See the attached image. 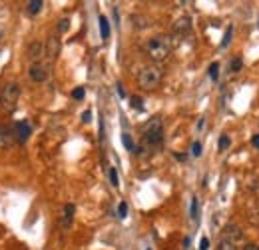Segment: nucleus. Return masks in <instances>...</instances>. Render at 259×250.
Segmentation results:
<instances>
[{"label": "nucleus", "mask_w": 259, "mask_h": 250, "mask_svg": "<svg viewBox=\"0 0 259 250\" xmlns=\"http://www.w3.org/2000/svg\"><path fill=\"white\" fill-rule=\"evenodd\" d=\"M142 144L148 148H160L164 144V122L160 116H152L142 128Z\"/></svg>", "instance_id": "f257e3e1"}, {"label": "nucleus", "mask_w": 259, "mask_h": 250, "mask_svg": "<svg viewBox=\"0 0 259 250\" xmlns=\"http://www.w3.org/2000/svg\"><path fill=\"white\" fill-rule=\"evenodd\" d=\"M171 46L174 44H171V38L167 34H156L146 42L144 50L154 62H162L171 54Z\"/></svg>", "instance_id": "f03ea898"}, {"label": "nucleus", "mask_w": 259, "mask_h": 250, "mask_svg": "<svg viewBox=\"0 0 259 250\" xmlns=\"http://www.w3.org/2000/svg\"><path fill=\"white\" fill-rule=\"evenodd\" d=\"M162 78H164V72H162V68L158 64H146L138 72V86L142 90L152 92V90L160 88Z\"/></svg>", "instance_id": "7ed1b4c3"}, {"label": "nucleus", "mask_w": 259, "mask_h": 250, "mask_svg": "<svg viewBox=\"0 0 259 250\" xmlns=\"http://www.w3.org/2000/svg\"><path fill=\"white\" fill-rule=\"evenodd\" d=\"M20 98V84L18 82H8V84H4V88L0 90V104H4L6 108H14L16 102Z\"/></svg>", "instance_id": "20e7f679"}, {"label": "nucleus", "mask_w": 259, "mask_h": 250, "mask_svg": "<svg viewBox=\"0 0 259 250\" xmlns=\"http://www.w3.org/2000/svg\"><path fill=\"white\" fill-rule=\"evenodd\" d=\"M28 74H30V80L36 82V84H42V82L48 80V74H50V68L44 64V62H34L28 68Z\"/></svg>", "instance_id": "39448f33"}, {"label": "nucleus", "mask_w": 259, "mask_h": 250, "mask_svg": "<svg viewBox=\"0 0 259 250\" xmlns=\"http://www.w3.org/2000/svg\"><path fill=\"white\" fill-rule=\"evenodd\" d=\"M14 138L18 144H24L28 138H30V132H32V126H30V122L28 120H18L14 124Z\"/></svg>", "instance_id": "423d86ee"}, {"label": "nucleus", "mask_w": 259, "mask_h": 250, "mask_svg": "<svg viewBox=\"0 0 259 250\" xmlns=\"http://www.w3.org/2000/svg\"><path fill=\"white\" fill-rule=\"evenodd\" d=\"M58 54H60V38L56 34H52V36H48V42L44 44V56L50 62H54L58 58Z\"/></svg>", "instance_id": "0eeeda50"}, {"label": "nucleus", "mask_w": 259, "mask_h": 250, "mask_svg": "<svg viewBox=\"0 0 259 250\" xmlns=\"http://www.w3.org/2000/svg\"><path fill=\"white\" fill-rule=\"evenodd\" d=\"M26 56H28V60L32 62H40L42 58H44V44L40 42V40H34V42H30L28 44V50H26Z\"/></svg>", "instance_id": "6e6552de"}, {"label": "nucleus", "mask_w": 259, "mask_h": 250, "mask_svg": "<svg viewBox=\"0 0 259 250\" xmlns=\"http://www.w3.org/2000/svg\"><path fill=\"white\" fill-rule=\"evenodd\" d=\"M222 238L223 240H229V242H233V244H237L241 238H243V230L237 224H227L225 228H223V234H222Z\"/></svg>", "instance_id": "1a4fd4ad"}, {"label": "nucleus", "mask_w": 259, "mask_h": 250, "mask_svg": "<svg viewBox=\"0 0 259 250\" xmlns=\"http://www.w3.org/2000/svg\"><path fill=\"white\" fill-rule=\"evenodd\" d=\"M74 214H76V206L72 202H68L66 206H64V210H62V218H60V226H62V230H68V228L72 226L74 222Z\"/></svg>", "instance_id": "9d476101"}, {"label": "nucleus", "mask_w": 259, "mask_h": 250, "mask_svg": "<svg viewBox=\"0 0 259 250\" xmlns=\"http://www.w3.org/2000/svg\"><path fill=\"white\" fill-rule=\"evenodd\" d=\"M16 138H14V130L8 128V126H0V148H6L10 144H14Z\"/></svg>", "instance_id": "9b49d317"}, {"label": "nucleus", "mask_w": 259, "mask_h": 250, "mask_svg": "<svg viewBox=\"0 0 259 250\" xmlns=\"http://www.w3.org/2000/svg\"><path fill=\"white\" fill-rule=\"evenodd\" d=\"M189 30H191V18H189V16H182V18L176 20V24H174V32H176V34L184 36V34H187Z\"/></svg>", "instance_id": "f8f14e48"}, {"label": "nucleus", "mask_w": 259, "mask_h": 250, "mask_svg": "<svg viewBox=\"0 0 259 250\" xmlns=\"http://www.w3.org/2000/svg\"><path fill=\"white\" fill-rule=\"evenodd\" d=\"M110 22H108V18L106 16H100V34H102V38L104 40H108L110 38Z\"/></svg>", "instance_id": "ddd939ff"}, {"label": "nucleus", "mask_w": 259, "mask_h": 250, "mask_svg": "<svg viewBox=\"0 0 259 250\" xmlns=\"http://www.w3.org/2000/svg\"><path fill=\"white\" fill-rule=\"evenodd\" d=\"M241 68H243V60L240 56H233L229 60V72H240Z\"/></svg>", "instance_id": "4468645a"}, {"label": "nucleus", "mask_w": 259, "mask_h": 250, "mask_svg": "<svg viewBox=\"0 0 259 250\" xmlns=\"http://www.w3.org/2000/svg\"><path fill=\"white\" fill-rule=\"evenodd\" d=\"M42 4H44V2H42V0H30V2H28V6H26V10H28V14H38L40 10H42Z\"/></svg>", "instance_id": "2eb2a0df"}, {"label": "nucleus", "mask_w": 259, "mask_h": 250, "mask_svg": "<svg viewBox=\"0 0 259 250\" xmlns=\"http://www.w3.org/2000/svg\"><path fill=\"white\" fill-rule=\"evenodd\" d=\"M108 178H110V182H112L114 188H118V186H120V180H118V170L114 168V166H110V170H108Z\"/></svg>", "instance_id": "dca6fc26"}, {"label": "nucleus", "mask_w": 259, "mask_h": 250, "mask_svg": "<svg viewBox=\"0 0 259 250\" xmlns=\"http://www.w3.org/2000/svg\"><path fill=\"white\" fill-rule=\"evenodd\" d=\"M122 142H124V146H126L130 152L136 150V144H134V140H132V136H130V134H122Z\"/></svg>", "instance_id": "f3484780"}, {"label": "nucleus", "mask_w": 259, "mask_h": 250, "mask_svg": "<svg viewBox=\"0 0 259 250\" xmlns=\"http://www.w3.org/2000/svg\"><path fill=\"white\" fill-rule=\"evenodd\" d=\"M209 76H211V80L220 78V62H211L209 64Z\"/></svg>", "instance_id": "a211bd4d"}, {"label": "nucleus", "mask_w": 259, "mask_h": 250, "mask_svg": "<svg viewBox=\"0 0 259 250\" xmlns=\"http://www.w3.org/2000/svg\"><path fill=\"white\" fill-rule=\"evenodd\" d=\"M231 38H233V26L229 24V26H227V30H225V36H223V40H222V48L229 46V42H231Z\"/></svg>", "instance_id": "6ab92c4d"}, {"label": "nucleus", "mask_w": 259, "mask_h": 250, "mask_svg": "<svg viewBox=\"0 0 259 250\" xmlns=\"http://www.w3.org/2000/svg\"><path fill=\"white\" fill-rule=\"evenodd\" d=\"M229 144H231L229 136H227V134H223V136H220V142H218V148H220V150H227V148H229Z\"/></svg>", "instance_id": "aec40b11"}, {"label": "nucleus", "mask_w": 259, "mask_h": 250, "mask_svg": "<svg viewBox=\"0 0 259 250\" xmlns=\"http://www.w3.org/2000/svg\"><path fill=\"white\" fill-rule=\"evenodd\" d=\"M218 250H237V244H233V242H229V240H220V246H218Z\"/></svg>", "instance_id": "412c9836"}, {"label": "nucleus", "mask_w": 259, "mask_h": 250, "mask_svg": "<svg viewBox=\"0 0 259 250\" xmlns=\"http://www.w3.org/2000/svg\"><path fill=\"white\" fill-rule=\"evenodd\" d=\"M130 104H132V108H136V110H144V102H142L140 96H132Z\"/></svg>", "instance_id": "4be33fe9"}, {"label": "nucleus", "mask_w": 259, "mask_h": 250, "mask_svg": "<svg viewBox=\"0 0 259 250\" xmlns=\"http://www.w3.org/2000/svg\"><path fill=\"white\" fill-rule=\"evenodd\" d=\"M84 96H86V90H84L82 86H78V88L72 90V98H74V100H84Z\"/></svg>", "instance_id": "5701e85b"}, {"label": "nucleus", "mask_w": 259, "mask_h": 250, "mask_svg": "<svg viewBox=\"0 0 259 250\" xmlns=\"http://www.w3.org/2000/svg\"><path fill=\"white\" fill-rule=\"evenodd\" d=\"M70 28V20L68 18H62L60 22H58V32H66Z\"/></svg>", "instance_id": "b1692460"}, {"label": "nucleus", "mask_w": 259, "mask_h": 250, "mask_svg": "<svg viewBox=\"0 0 259 250\" xmlns=\"http://www.w3.org/2000/svg\"><path fill=\"white\" fill-rule=\"evenodd\" d=\"M191 218L198 220V198L196 196L191 198Z\"/></svg>", "instance_id": "393cba45"}, {"label": "nucleus", "mask_w": 259, "mask_h": 250, "mask_svg": "<svg viewBox=\"0 0 259 250\" xmlns=\"http://www.w3.org/2000/svg\"><path fill=\"white\" fill-rule=\"evenodd\" d=\"M118 216L120 218H126L128 216V204L126 202H120V206H118Z\"/></svg>", "instance_id": "a878e982"}, {"label": "nucleus", "mask_w": 259, "mask_h": 250, "mask_svg": "<svg viewBox=\"0 0 259 250\" xmlns=\"http://www.w3.org/2000/svg\"><path fill=\"white\" fill-rule=\"evenodd\" d=\"M191 154L193 156H200L202 154V142H193L191 144Z\"/></svg>", "instance_id": "bb28decb"}, {"label": "nucleus", "mask_w": 259, "mask_h": 250, "mask_svg": "<svg viewBox=\"0 0 259 250\" xmlns=\"http://www.w3.org/2000/svg\"><path fill=\"white\" fill-rule=\"evenodd\" d=\"M209 248V238L207 236H204L202 238V242H200V250H207Z\"/></svg>", "instance_id": "cd10ccee"}, {"label": "nucleus", "mask_w": 259, "mask_h": 250, "mask_svg": "<svg viewBox=\"0 0 259 250\" xmlns=\"http://www.w3.org/2000/svg\"><path fill=\"white\" fill-rule=\"evenodd\" d=\"M92 120V112L90 110H84L82 112V122H90Z\"/></svg>", "instance_id": "c85d7f7f"}, {"label": "nucleus", "mask_w": 259, "mask_h": 250, "mask_svg": "<svg viewBox=\"0 0 259 250\" xmlns=\"http://www.w3.org/2000/svg\"><path fill=\"white\" fill-rule=\"evenodd\" d=\"M241 250H259V244H255V242H247Z\"/></svg>", "instance_id": "c756f323"}, {"label": "nucleus", "mask_w": 259, "mask_h": 250, "mask_svg": "<svg viewBox=\"0 0 259 250\" xmlns=\"http://www.w3.org/2000/svg\"><path fill=\"white\" fill-rule=\"evenodd\" d=\"M251 146H253V148H257V150H259V134H255V136H253V138H251Z\"/></svg>", "instance_id": "7c9ffc66"}, {"label": "nucleus", "mask_w": 259, "mask_h": 250, "mask_svg": "<svg viewBox=\"0 0 259 250\" xmlns=\"http://www.w3.org/2000/svg\"><path fill=\"white\" fill-rule=\"evenodd\" d=\"M116 88H118V94H120L122 98H126V90H124V86H122V84H118Z\"/></svg>", "instance_id": "2f4dec72"}, {"label": "nucleus", "mask_w": 259, "mask_h": 250, "mask_svg": "<svg viewBox=\"0 0 259 250\" xmlns=\"http://www.w3.org/2000/svg\"><path fill=\"white\" fill-rule=\"evenodd\" d=\"M174 156H176V158H178V160H180V162H184V160H185V158H187V156H185V154H180V152H176V154H174Z\"/></svg>", "instance_id": "473e14b6"}]
</instances>
